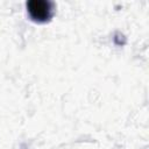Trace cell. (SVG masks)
<instances>
[{"label":"cell","instance_id":"6da1fadb","mask_svg":"<svg viewBox=\"0 0 149 149\" xmlns=\"http://www.w3.org/2000/svg\"><path fill=\"white\" fill-rule=\"evenodd\" d=\"M27 10L35 22H47L52 17L55 6L47 0H30L27 2Z\"/></svg>","mask_w":149,"mask_h":149}]
</instances>
